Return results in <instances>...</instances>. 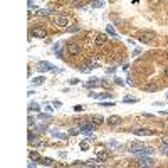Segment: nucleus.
I'll list each match as a JSON object with an SVG mask.
<instances>
[{
	"instance_id": "nucleus-1",
	"label": "nucleus",
	"mask_w": 168,
	"mask_h": 168,
	"mask_svg": "<svg viewBox=\"0 0 168 168\" xmlns=\"http://www.w3.org/2000/svg\"><path fill=\"white\" fill-rule=\"evenodd\" d=\"M131 153H135V155H151L153 153V148H150V146H145V145H138V143H135L133 146L130 148Z\"/></svg>"
},
{
	"instance_id": "nucleus-2",
	"label": "nucleus",
	"mask_w": 168,
	"mask_h": 168,
	"mask_svg": "<svg viewBox=\"0 0 168 168\" xmlns=\"http://www.w3.org/2000/svg\"><path fill=\"white\" fill-rule=\"evenodd\" d=\"M37 71H39V72H47V71L62 72V69H57L56 66H52L51 62H45V61H39V62H37Z\"/></svg>"
},
{
	"instance_id": "nucleus-3",
	"label": "nucleus",
	"mask_w": 168,
	"mask_h": 168,
	"mask_svg": "<svg viewBox=\"0 0 168 168\" xmlns=\"http://www.w3.org/2000/svg\"><path fill=\"white\" fill-rule=\"evenodd\" d=\"M155 39H156V34L153 30H145V32L140 34V41L143 42V44H151Z\"/></svg>"
},
{
	"instance_id": "nucleus-4",
	"label": "nucleus",
	"mask_w": 168,
	"mask_h": 168,
	"mask_svg": "<svg viewBox=\"0 0 168 168\" xmlns=\"http://www.w3.org/2000/svg\"><path fill=\"white\" fill-rule=\"evenodd\" d=\"M52 22H54L56 27H67V24H69V19H67V15H64V14H59V15H56L54 19H52Z\"/></svg>"
},
{
	"instance_id": "nucleus-5",
	"label": "nucleus",
	"mask_w": 168,
	"mask_h": 168,
	"mask_svg": "<svg viewBox=\"0 0 168 168\" xmlns=\"http://www.w3.org/2000/svg\"><path fill=\"white\" fill-rule=\"evenodd\" d=\"M32 35L37 39H45L47 37V29L42 27V25H35L34 29H32Z\"/></svg>"
},
{
	"instance_id": "nucleus-6",
	"label": "nucleus",
	"mask_w": 168,
	"mask_h": 168,
	"mask_svg": "<svg viewBox=\"0 0 168 168\" xmlns=\"http://www.w3.org/2000/svg\"><path fill=\"white\" fill-rule=\"evenodd\" d=\"M138 166H155V160L150 156H140L138 158Z\"/></svg>"
},
{
	"instance_id": "nucleus-7",
	"label": "nucleus",
	"mask_w": 168,
	"mask_h": 168,
	"mask_svg": "<svg viewBox=\"0 0 168 168\" xmlns=\"http://www.w3.org/2000/svg\"><path fill=\"white\" fill-rule=\"evenodd\" d=\"M67 52H69L71 56H77L81 52V45L77 44V42H69V44H67Z\"/></svg>"
},
{
	"instance_id": "nucleus-8",
	"label": "nucleus",
	"mask_w": 168,
	"mask_h": 168,
	"mask_svg": "<svg viewBox=\"0 0 168 168\" xmlns=\"http://www.w3.org/2000/svg\"><path fill=\"white\" fill-rule=\"evenodd\" d=\"M98 67H101V64L98 62V61H89L86 66L81 67V71L83 72H89V71H92V69H98Z\"/></svg>"
},
{
	"instance_id": "nucleus-9",
	"label": "nucleus",
	"mask_w": 168,
	"mask_h": 168,
	"mask_svg": "<svg viewBox=\"0 0 168 168\" xmlns=\"http://www.w3.org/2000/svg\"><path fill=\"white\" fill-rule=\"evenodd\" d=\"M133 135H136V136H153V131L151 130H145V128H136V130L133 131Z\"/></svg>"
},
{
	"instance_id": "nucleus-10",
	"label": "nucleus",
	"mask_w": 168,
	"mask_h": 168,
	"mask_svg": "<svg viewBox=\"0 0 168 168\" xmlns=\"http://www.w3.org/2000/svg\"><path fill=\"white\" fill-rule=\"evenodd\" d=\"M141 89H143V91H148V92H155V91H158V89H160V84L150 83V84H145Z\"/></svg>"
},
{
	"instance_id": "nucleus-11",
	"label": "nucleus",
	"mask_w": 168,
	"mask_h": 168,
	"mask_svg": "<svg viewBox=\"0 0 168 168\" xmlns=\"http://www.w3.org/2000/svg\"><path fill=\"white\" fill-rule=\"evenodd\" d=\"M106 42H108V37H106L104 34H98L96 35V41H94L96 45H104Z\"/></svg>"
},
{
	"instance_id": "nucleus-12",
	"label": "nucleus",
	"mask_w": 168,
	"mask_h": 168,
	"mask_svg": "<svg viewBox=\"0 0 168 168\" xmlns=\"http://www.w3.org/2000/svg\"><path fill=\"white\" fill-rule=\"evenodd\" d=\"M119 123H121V118L119 116H109L108 118V124H109V126H118Z\"/></svg>"
},
{
	"instance_id": "nucleus-13",
	"label": "nucleus",
	"mask_w": 168,
	"mask_h": 168,
	"mask_svg": "<svg viewBox=\"0 0 168 168\" xmlns=\"http://www.w3.org/2000/svg\"><path fill=\"white\" fill-rule=\"evenodd\" d=\"M52 14V9H37V15L39 17H49Z\"/></svg>"
},
{
	"instance_id": "nucleus-14",
	"label": "nucleus",
	"mask_w": 168,
	"mask_h": 168,
	"mask_svg": "<svg viewBox=\"0 0 168 168\" xmlns=\"http://www.w3.org/2000/svg\"><path fill=\"white\" fill-rule=\"evenodd\" d=\"M98 84H101V83H99V79H98V77H91V79H89L88 83H86V86H88L89 89H91V88H96Z\"/></svg>"
},
{
	"instance_id": "nucleus-15",
	"label": "nucleus",
	"mask_w": 168,
	"mask_h": 168,
	"mask_svg": "<svg viewBox=\"0 0 168 168\" xmlns=\"http://www.w3.org/2000/svg\"><path fill=\"white\" fill-rule=\"evenodd\" d=\"M104 7V0H91V9H101Z\"/></svg>"
},
{
	"instance_id": "nucleus-16",
	"label": "nucleus",
	"mask_w": 168,
	"mask_h": 168,
	"mask_svg": "<svg viewBox=\"0 0 168 168\" xmlns=\"http://www.w3.org/2000/svg\"><path fill=\"white\" fill-rule=\"evenodd\" d=\"M44 81H45V77H44V76H37V77H34V79H32L30 83L34 84V86H41L42 83H44Z\"/></svg>"
},
{
	"instance_id": "nucleus-17",
	"label": "nucleus",
	"mask_w": 168,
	"mask_h": 168,
	"mask_svg": "<svg viewBox=\"0 0 168 168\" xmlns=\"http://www.w3.org/2000/svg\"><path fill=\"white\" fill-rule=\"evenodd\" d=\"M39 109H41V104H39V103H34V101H32L30 104H29V111H30V113H34V111L39 113Z\"/></svg>"
},
{
	"instance_id": "nucleus-18",
	"label": "nucleus",
	"mask_w": 168,
	"mask_h": 168,
	"mask_svg": "<svg viewBox=\"0 0 168 168\" xmlns=\"http://www.w3.org/2000/svg\"><path fill=\"white\" fill-rule=\"evenodd\" d=\"M41 163L44 166H54V160H52V158H42Z\"/></svg>"
},
{
	"instance_id": "nucleus-19",
	"label": "nucleus",
	"mask_w": 168,
	"mask_h": 168,
	"mask_svg": "<svg viewBox=\"0 0 168 168\" xmlns=\"http://www.w3.org/2000/svg\"><path fill=\"white\" fill-rule=\"evenodd\" d=\"M79 30H81V27L77 25V24H74V25H71V27L66 29V32H69V34H72V32H79Z\"/></svg>"
},
{
	"instance_id": "nucleus-20",
	"label": "nucleus",
	"mask_w": 168,
	"mask_h": 168,
	"mask_svg": "<svg viewBox=\"0 0 168 168\" xmlns=\"http://www.w3.org/2000/svg\"><path fill=\"white\" fill-rule=\"evenodd\" d=\"M106 32H108L109 35H114V37H118V34H116V30H114L113 25H108V27H106ZM118 39H119V37H118Z\"/></svg>"
},
{
	"instance_id": "nucleus-21",
	"label": "nucleus",
	"mask_w": 168,
	"mask_h": 168,
	"mask_svg": "<svg viewBox=\"0 0 168 168\" xmlns=\"http://www.w3.org/2000/svg\"><path fill=\"white\" fill-rule=\"evenodd\" d=\"M45 131H47V126H35V133L37 135H42V133H45Z\"/></svg>"
},
{
	"instance_id": "nucleus-22",
	"label": "nucleus",
	"mask_w": 168,
	"mask_h": 168,
	"mask_svg": "<svg viewBox=\"0 0 168 168\" xmlns=\"http://www.w3.org/2000/svg\"><path fill=\"white\" fill-rule=\"evenodd\" d=\"M103 121H104V119H103V118H99V116H94V118H92V124H94V126H99Z\"/></svg>"
},
{
	"instance_id": "nucleus-23",
	"label": "nucleus",
	"mask_w": 168,
	"mask_h": 168,
	"mask_svg": "<svg viewBox=\"0 0 168 168\" xmlns=\"http://www.w3.org/2000/svg\"><path fill=\"white\" fill-rule=\"evenodd\" d=\"M98 98L99 99H111L113 94H111V92H106V94H104V92H101V94H98Z\"/></svg>"
},
{
	"instance_id": "nucleus-24",
	"label": "nucleus",
	"mask_w": 168,
	"mask_h": 168,
	"mask_svg": "<svg viewBox=\"0 0 168 168\" xmlns=\"http://www.w3.org/2000/svg\"><path fill=\"white\" fill-rule=\"evenodd\" d=\"M160 151H162L163 155H168V143H162V146H160Z\"/></svg>"
},
{
	"instance_id": "nucleus-25",
	"label": "nucleus",
	"mask_w": 168,
	"mask_h": 168,
	"mask_svg": "<svg viewBox=\"0 0 168 168\" xmlns=\"http://www.w3.org/2000/svg\"><path fill=\"white\" fill-rule=\"evenodd\" d=\"M79 133H81L79 128H71V130H69V135H71V136H77Z\"/></svg>"
},
{
	"instance_id": "nucleus-26",
	"label": "nucleus",
	"mask_w": 168,
	"mask_h": 168,
	"mask_svg": "<svg viewBox=\"0 0 168 168\" xmlns=\"http://www.w3.org/2000/svg\"><path fill=\"white\" fill-rule=\"evenodd\" d=\"M108 160V153H99L98 155V162H106Z\"/></svg>"
},
{
	"instance_id": "nucleus-27",
	"label": "nucleus",
	"mask_w": 168,
	"mask_h": 168,
	"mask_svg": "<svg viewBox=\"0 0 168 168\" xmlns=\"http://www.w3.org/2000/svg\"><path fill=\"white\" fill-rule=\"evenodd\" d=\"M54 136L57 138V140H67V135H62V133H57V131H54Z\"/></svg>"
},
{
	"instance_id": "nucleus-28",
	"label": "nucleus",
	"mask_w": 168,
	"mask_h": 168,
	"mask_svg": "<svg viewBox=\"0 0 168 168\" xmlns=\"http://www.w3.org/2000/svg\"><path fill=\"white\" fill-rule=\"evenodd\" d=\"M29 158H30V160H39L41 156H39V153H35V151H30V153H29Z\"/></svg>"
},
{
	"instance_id": "nucleus-29",
	"label": "nucleus",
	"mask_w": 168,
	"mask_h": 168,
	"mask_svg": "<svg viewBox=\"0 0 168 168\" xmlns=\"http://www.w3.org/2000/svg\"><path fill=\"white\" fill-rule=\"evenodd\" d=\"M123 101H124V103H138V99H136V98H130V96H126Z\"/></svg>"
},
{
	"instance_id": "nucleus-30",
	"label": "nucleus",
	"mask_w": 168,
	"mask_h": 168,
	"mask_svg": "<svg viewBox=\"0 0 168 168\" xmlns=\"http://www.w3.org/2000/svg\"><path fill=\"white\" fill-rule=\"evenodd\" d=\"M44 109H45V111H49V113H52V109H54V108H52L51 103H45V104H44Z\"/></svg>"
},
{
	"instance_id": "nucleus-31",
	"label": "nucleus",
	"mask_w": 168,
	"mask_h": 168,
	"mask_svg": "<svg viewBox=\"0 0 168 168\" xmlns=\"http://www.w3.org/2000/svg\"><path fill=\"white\" fill-rule=\"evenodd\" d=\"M108 145H109V146H114V148H119L118 141H114V140H109V141H108Z\"/></svg>"
},
{
	"instance_id": "nucleus-32",
	"label": "nucleus",
	"mask_w": 168,
	"mask_h": 168,
	"mask_svg": "<svg viewBox=\"0 0 168 168\" xmlns=\"http://www.w3.org/2000/svg\"><path fill=\"white\" fill-rule=\"evenodd\" d=\"M37 118H39V119H47V118H51V116H49V114H44V113H39Z\"/></svg>"
},
{
	"instance_id": "nucleus-33",
	"label": "nucleus",
	"mask_w": 168,
	"mask_h": 168,
	"mask_svg": "<svg viewBox=\"0 0 168 168\" xmlns=\"http://www.w3.org/2000/svg\"><path fill=\"white\" fill-rule=\"evenodd\" d=\"M83 109H84V106H81V104H76V106H74V111H76V113H81Z\"/></svg>"
},
{
	"instance_id": "nucleus-34",
	"label": "nucleus",
	"mask_w": 168,
	"mask_h": 168,
	"mask_svg": "<svg viewBox=\"0 0 168 168\" xmlns=\"http://www.w3.org/2000/svg\"><path fill=\"white\" fill-rule=\"evenodd\" d=\"M114 84H118V86H124V81L119 79V77H116V79H114Z\"/></svg>"
},
{
	"instance_id": "nucleus-35",
	"label": "nucleus",
	"mask_w": 168,
	"mask_h": 168,
	"mask_svg": "<svg viewBox=\"0 0 168 168\" xmlns=\"http://www.w3.org/2000/svg\"><path fill=\"white\" fill-rule=\"evenodd\" d=\"M34 124H35V121H34V118H29V128H34Z\"/></svg>"
},
{
	"instance_id": "nucleus-36",
	"label": "nucleus",
	"mask_w": 168,
	"mask_h": 168,
	"mask_svg": "<svg viewBox=\"0 0 168 168\" xmlns=\"http://www.w3.org/2000/svg\"><path fill=\"white\" fill-rule=\"evenodd\" d=\"M128 84H130V86H135V81H133V77H131V76H128Z\"/></svg>"
},
{
	"instance_id": "nucleus-37",
	"label": "nucleus",
	"mask_w": 168,
	"mask_h": 168,
	"mask_svg": "<svg viewBox=\"0 0 168 168\" xmlns=\"http://www.w3.org/2000/svg\"><path fill=\"white\" fill-rule=\"evenodd\" d=\"M69 83H71V84H72V86H74V84H77V83H79V79H77V77H72V79H71V81H69Z\"/></svg>"
},
{
	"instance_id": "nucleus-38",
	"label": "nucleus",
	"mask_w": 168,
	"mask_h": 168,
	"mask_svg": "<svg viewBox=\"0 0 168 168\" xmlns=\"http://www.w3.org/2000/svg\"><path fill=\"white\" fill-rule=\"evenodd\" d=\"M81 150H88V141H83V143H81Z\"/></svg>"
},
{
	"instance_id": "nucleus-39",
	"label": "nucleus",
	"mask_w": 168,
	"mask_h": 168,
	"mask_svg": "<svg viewBox=\"0 0 168 168\" xmlns=\"http://www.w3.org/2000/svg\"><path fill=\"white\" fill-rule=\"evenodd\" d=\"M29 166H30V168H34V166H37V163H35L34 160H30V162H29Z\"/></svg>"
},
{
	"instance_id": "nucleus-40",
	"label": "nucleus",
	"mask_w": 168,
	"mask_h": 168,
	"mask_svg": "<svg viewBox=\"0 0 168 168\" xmlns=\"http://www.w3.org/2000/svg\"><path fill=\"white\" fill-rule=\"evenodd\" d=\"M52 104H54L56 108H59V106H61V101H54V103H52Z\"/></svg>"
},
{
	"instance_id": "nucleus-41",
	"label": "nucleus",
	"mask_w": 168,
	"mask_h": 168,
	"mask_svg": "<svg viewBox=\"0 0 168 168\" xmlns=\"http://www.w3.org/2000/svg\"><path fill=\"white\" fill-rule=\"evenodd\" d=\"M165 74H166V76H168V67H166V71H165Z\"/></svg>"
},
{
	"instance_id": "nucleus-42",
	"label": "nucleus",
	"mask_w": 168,
	"mask_h": 168,
	"mask_svg": "<svg viewBox=\"0 0 168 168\" xmlns=\"http://www.w3.org/2000/svg\"><path fill=\"white\" fill-rule=\"evenodd\" d=\"M166 101H168V92H166Z\"/></svg>"
}]
</instances>
